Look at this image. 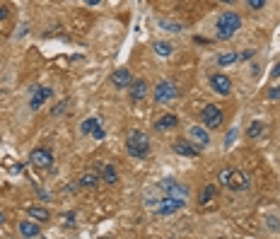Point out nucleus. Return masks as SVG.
<instances>
[{"mask_svg": "<svg viewBox=\"0 0 280 239\" xmlns=\"http://www.w3.org/2000/svg\"><path fill=\"white\" fill-rule=\"evenodd\" d=\"M97 123H99L97 119H87V121H83V123H80V133H92V128H94Z\"/></svg>", "mask_w": 280, "mask_h": 239, "instance_id": "nucleus-24", "label": "nucleus"}, {"mask_svg": "<svg viewBox=\"0 0 280 239\" xmlns=\"http://www.w3.org/2000/svg\"><path fill=\"white\" fill-rule=\"evenodd\" d=\"M249 10H263L266 7V0H247Z\"/></svg>", "mask_w": 280, "mask_h": 239, "instance_id": "nucleus-26", "label": "nucleus"}, {"mask_svg": "<svg viewBox=\"0 0 280 239\" xmlns=\"http://www.w3.org/2000/svg\"><path fill=\"white\" fill-rule=\"evenodd\" d=\"M210 87L218 92V94L227 97L232 92V80L227 75H223V73H215V75H210Z\"/></svg>", "mask_w": 280, "mask_h": 239, "instance_id": "nucleus-12", "label": "nucleus"}, {"mask_svg": "<svg viewBox=\"0 0 280 239\" xmlns=\"http://www.w3.org/2000/svg\"><path fill=\"white\" fill-rule=\"evenodd\" d=\"M102 179L107 181V184H118V169L113 167V164H107L104 169H102Z\"/></svg>", "mask_w": 280, "mask_h": 239, "instance_id": "nucleus-19", "label": "nucleus"}, {"mask_svg": "<svg viewBox=\"0 0 280 239\" xmlns=\"http://www.w3.org/2000/svg\"><path fill=\"white\" fill-rule=\"evenodd\" d=\"M273 75H276V78H280V63L276 65V68H273Z\"/></svg>", "mask_w": 280, "mask_h": 239, "instance_id": "nucleus-35", "label": "nucleus"}, {"mask_svg": "<svg viewBox=\"0 0 280 239\" xmlns=\"http://www.w3.org/2000/svg\"><path fill=\"white\" fill-rule=\"evenodd\" d=\"M220 2H224V5H232V2H237V0H220Z\"/></svg>", "mask_w": 280, "mask_h": 239, "instance_id": "nucleus-36", "label": "nucleus"}, {"mask_svg": "<svg viewBox=\"0 0 280 239\" xmlns=\"http://www.w3.org/2000/svg\"><path fill=\"white\" fill-rule=\"evenodd\" d=\"M200 121H203V126H205V128L218 131V128L223 126V121H224L223 109H220V106H215V104L203 106V111H200Z\"/></svg>", "mask_w": 280, "mask_h": 239, "instance_id": "nucleus-4", "label": "nucleus"}, {"mask_svg": "<svg viewBox=\"0 0 280 239\" xmlns=\"http://www.w3.org/2000/svg\"><path fill=\"white\" fill-rule=\"evenodd\" d=\"M266 225H268V230H273V232H276V230L280 227V217H278V215H268V217H266Z\"/></svg>", "mask_w": 280, "mask_h": 239, "instance_id": "nucleus-25", "label": "nucleus"}, {"mask_svg": "<svg viewBox=\"0 0 280 239\" xmlns=\"http://www.w3.org/2000/svg\"><path fill=\"white\" fill-rule=\"evenodd\" d=\"M237 60H239V53L227 51V53H220V56H218V65H232V63H237Z\"/></svg>", "mask_w": 280, "mask_h": 239, "instance_id": "nucleus-22", "label": "nucleus"}, {"mask_svg": "<svg viewBox=\"0 0 280 239\" xmlns=\"http://www.w3.org/2000/svg\"><path fill=\"white\" fill-rule=\"evenodd\" d=\"M160 25H162V27H167V29H174V31H181V29H184L181 25H171V22H165V20H162Z\"/></svg>", "mask_w": 280, "mask_h": 239, "instance_id": "nucleus-29", "label": "nucleus"}, {"mask_svg": "<svg viewBox=\"0 0 280 239\" xmlns=\"http://www.w3.org/2000/svg\"><path fill=\"white\" fill-rule=\"evenodd\" d=\"M189 140L200 150L208 148V145H210V135H208L205 126H191V128H189Z\"/></svg>", "mask_w": 280, "mask_h": 239, "instance_id": "nucleus-9", "label": "nucleus"}, {"mask_svg": "<svg viewBox=\"0 0 280 239\" xmlns=\"http://www.w3.org/2000/svg\"><path fill=\"white\" fill-rule=\"evenodd\" d=\"M176 126H179V116H174V114H165L162 119L155 123V131L165 133V131H171V128H176Z\"/></svg>", "mask_w": 280, "mask_h": 239, "instance_id": "nucleus-16", "label": "nucleus"}, {"mask_svg": "<svg viewBox=\"0 0 280 239\" xmlns=\"http://www.w3.org/2000/svg\"><path fill=\"white\" fill-rule=\"evenodd\" d=\"M89 135H92V138H94V140H102V138H104V128H102V126H99V123H97V126H94V128H92V133H89Z\"/></svg>", "mask_w": 280, "mask_h": 239, "instance_id": "nucleus-27", "label": "nucleus"}, {"mask_svg": "<svg viewBox=\"0 0 280 239\" xmlns=\"http://www.w3.org/2000/svg\"><path fill=\"white\" fill-rule=\"evenodd\" d=\"M2 222H5V212H0V225H2Z\"/></svg>", "mask_w": 280, "mask_h": 239, "instance_id": "nucleus-37", "label": "nucleus"}, {"mask_svg": "<svg viewBox=\"0 0 280 239\" xmlns=\"http://www.w3.org/2000/svg\"><path fill=\"white\" fill-rule=\"evenodd\" d=\"M152 51H155L157 56H162V58H167V56L174 53L171 44H167V41H155V44H152Z\"/></svg>", "mask_w": 280, "mask_h": 239, "instance_id": "nucleus-20", "label": "nucleus"}, {"mask_svg": "<svg viewBox=\"0 0 280 239\" xmlns=\"http://www.w3.org/2000/svg\"><path fill=\"white\" fill-rule=\"evenodd\" d=\"M171 150H174L176 155H184V157H198V155H200V148H196L189 138H179V140L171 145Z\"/></svg>", "mask_w": 280, "mask_h": 239, "instance_id": "nucleus-13", "label": "nucleus"}, {"mask_svg": "<svg viewBox=\"0 0 280 239\" xmlns=\"http://www.w3.org/2000/svg\"><path fill=\"white\" fill-rule=\"evenodd\" d=\"M27 215L31 217V220H36V222H46L49 217H51V212L46 208H39V206H31V208H27Z\"/></svg>", "mask_w": 280, "mask_h": 239, "instance_id": "nucleus-18", "label": "nucleus"}, {"mask_svg": "<svg viewBox=\"0 0 280 239\" xmlns=\"http://www.w3.org/2000/svg\"><path fill=\"white\" fill-rule=\"evenodd\" d=\"M7 17H10V10L7 7H0V22H7Z\"/></svg>", "mask_w": 280, "mask_h": 239, "instance_id": "nucleus-31", "label": "nucleus"}, {"mask_svg": "<svg viewBox=\"0 0 280 239\" xmlns=\"http://www.w3.org/2000/svg\"><path fill=\"white\" fill-rule=\"evenodd\" d=\"M176 97H179V90H176V85H174L171 80L157 82V87H155V102H157V104H169V102H174Z\"/></svg>", "mask_w": 280, "mask_h": 239, "instance_id": "nucleus-5", "label": "nucleus"}, {"mask_svg": "<svg viewBox=\"0 0 280 239\" xmlns=\"http://www.w3.org/2000/svg\"><path fill=\"white\" fill-rule=\"evenodd\" d=\"M31 164L39 169H51L54 167V152L49 148H36L31 152Z\"/></svg>", "mask_w": 280, "mask_h": 239, "instance_id": "nucleus-8", "label": "nucleus"}, {"mask_svg": "<svg viewBox=\"0 0 280 239\" xmlns=\"http://www.w3.org/2000/svg\"><path fill=\"white\" fill-rule=\"evenodd\" d=\"M261 133H263V123H261V121H253L252 126L247 128V135H249V138H258Z\"/></svg>", "mask_w": 280, "mask_h": 239, "instance_id": "nucleus-23", "label": "nucleus"}, {"mask_svg": "<svg viewBox=\"0 0 280 239\" xmlns=\"http://www.w3.org/2000/svg\"><path fill=\"white\" fill-rule=\"evenodd\" d=\"M78 184H80L83 188H97V186H99V174H97V172H84L83 177L78 179Z\"/></svg>", "mask_w": 280, "mask_h": 239, "instance_id": "nucleus-17", "label": "nucleus"}, {"mask_svg": "<svg viewBox=\"0 0 280 239\" xmlns=\"http://www.w3.org/2000/svg\"><path fill=\"white\" fill-rule=\"evenodd\" d=\"M186 206V201L184 198H174V196H165L157 206H155V215H162V217H167V215H174V212H179V210Z\"/></svg>", "mask_w": 280, "mask_h": 239, "instance_id": "nucleus-6", "label": "nucleus"}, {"mask_svg": "<svg viewBox=\"0 0 280 239\" xmlns=\"http://www.w3.org/2000/svg\"><path fill=\"white\" fill-rule=\"evenodd\" d=\"M20 235L27 239H36L41 237V227L36 220H27V222H20Z\"/></svg>", "mask_w": 280, "mask_h": 239, "instance_id": "nucleus-14", "label": "nucleus"}, {"mask_svg": "<svg viewBox=\"0 0 280 239\" xmlns=\"http://www.w3.org/2000/svg\"><path fill=\"white\" fill-rule=\"evenodd\" d=\"M126 152L131 155V157H147L150 155V138L138 131V128H133L131 133H128V138H126Z\"/></svg>", "mask_w": 280, "mask_h": 239, "instance_id": "nucleus-1", "label": "nucleus"}, {"mask_svg": "<svg viewBox=\"0 0 280 239\" xmlns=\"http://www.w3.org/2000/svg\"><path fill=\"white\" fill-rule=\"evenodd\" d=\"M63 109H65V104H58L56 109H54V114H56V116H60V111H63Z\"/></svg>", "mask_w": 280, "mask_h": 239, "instance_id": "nucleus-33", "label": "nucleus"}, {"mask_svg": "<svg viewBox=\"0 0 280 239\" xmlns=\"http://www.w3.org/2000/svg\"><path fill=\"white\" fill-rule=\"evenodd\" d=\"M160 191H165V196L184 198V201H186V196H189V188H186L184 184L174 181V179H162V181H160Z\"/></svg>", "mask_w": 280, "mask_h": 239, "instance_id": "nucleus-7", "label": "nucleus"}, {"mask_svg": "<svg viewBox=\"0 0 280 239\" xmlns=\"http://www.w3.org/2000/svg\"><path fill=\"white\" fill-rule=\"evenodd\" d=\"M215 196H218V188H215V186L210 184V186H205V188H203V193H200L198 203H200V206H208V203H210V201H213Z\"/></svg>", "mask_w": 280, "mask_h": 239, "instance_id": "nucleus-21", "label": "nucleus"}, {"mask_svg": "<svg viewBox=\"0 0 280 239\" xmlns=\"http://www.w3.org/2000/svg\"><path fill=\"white\" fill-rule=\"evenodd\" d=\"M128 92H131V99H133V102H142L145 94H147V82H145V80H133Z\"/></svg>", "mask_w": 280, "mask_h": 239, "instance_id": "nucleus-15", "label": "nucleus"}, {"mask_svg": "<svg viewBox=\"0 0 280 239\" xmlns=\"http://www.w3.org/2000/svg\"><path fill=\"white\" fill-rule=\"evenodd\" d=\"M218 181H220L223 186H227V188H232V191H244V188L249 186V177H247L242 169H234V167L220 169Z\"/></svg>", "mask_w": 280, "mask_h": 239, "instance_id": "nucleus-2", "label": "nucleus"}, {"mask_svg": "<svg viewBox=\"0 0 280 239\" xmlns=\"http://www.w3.org/2000/svg\"><path fill=\"white\" fill-rule=\"evenodd\" d=\"M252 58H253L252 49H247V51H242V53H239V60H252Z\"/></svg>", "mask_w": 280, "mask_h": 239, "instance_id": "nucleus-30", "label": "nucleus"}, {"mask_svg": "<svg viewBox=\"0 0 280 239\" xmlns=\"http://www.w3.org/2000/svg\"><path fill=\"white\" fill-rule=\"evenodd\" d=\"M84 2H87V5H92V7H94V5H99V2H102V0H84Z\"/></svg>", "mask_w": 280, "mask_h": 239, "instance_id": "nucleus-34", "label": "nucleus"}, {"mask_svg": "<svg viewBox=\"0 0 280 239\" xmlns=\"http://www.w3.org/2000/svg\"><path fill=\"white\" fill-rule=\"evenodd\" d=\"M268 97H271V99H278V97H280V87H271V90H268Z\"/></svg>", "mask_w": 280, "mask_h": 239, "instance_id": "nucleus-32", "label": "nucleus"}, {"mask_svg": "<svg viewBox=\"0 0 280 239\" xmlns=\"http://www.w3.org/2000/svg\"><path fill=\"white\" fill-rule=\"evenodd\" d=\"M242 27V17L237 15V12H232V10H227L223 12L220 17H218V39H232V34H237V29Z\"/></svg>", "mask_w": 280, "mask_h": 239, "instance_id": "nucleus-3", "label": "nucleus"}, {"mask_svg": "<svg viewBox=\"0 0 280 239\" xmlns=\"http://www.w3.org/2000/svg\"><path fill=\"white\" fill-rule=\"evenodd\" d=\"M51 94H54L51 87H36L34 94H31V99H29V109H31V111H39V109L44 106V102L51 99Z\"/></svg>", "mask_w": 280, "mask_h": 239, "instance_id": "nucleus-11", "label": "nucleus"}, {"mask_svg": "<svg viewBox=\"0 0 280 239\" xmlns=\"http://www.w3.org/2000/svg\"><path fill=\"white\" fill-rule=\"evenodd\" d=\"M237 133H239L237 128H229V133H227V138H224V145H227V148L234 143V135H237Z\"/></svg>", "mask_w": 280, "mask_h": 239, "instance_id": "nucleus-28", "label": "nucleus"}, {"mask_svg": "<svg viewBox=\"0 0 280 239\" xmlns=\"http://www.w3.org/2000/svg\"><path fill=\"white\" fill-rule=\"evenodd\" d=\"M131 82H133V75H131L128 68H118V70H113L112 73V85L116 87V90H128Z\"/></svg>", "mask_w": 280, "mask_h": 239, "instance_id": "nucleus-10", "label": "nucleus"}]
</instances>
